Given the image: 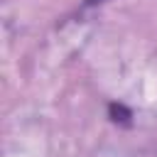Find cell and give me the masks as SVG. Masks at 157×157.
I'll use <instances>...</instances> for the list:
<instances>
[{
  "mask_svg": "<svg viewBox=\"0 0 157 157\" xmlns=\"http://www.w3.org/2000/svg\"><path fill=\"white\" fill-rule=\"evenodd\" d=\"M108 115L113 123H120V125H132V110L123 103H110L108 105Z\"/></svg>",
  "mask_w": 157,
  "mask_h": 157,
  "instance_id": "6da1fadb",
  "label": "cell"
},
{
  "mask_svg": "<svg viewBox=\"0 0 157 157\" xmlns=\"http://www.w3.org/2000/svg\"><path fill=\"white\" fill-rule=\"evenodd\" d=\"M101 2H105V0H86V7H93V5H101Z\"/></svg>",
  "mask_w": 157,
  "mask_h": 157,
  "instance_id": "7a4b0ae2",
  "label": "cell"
}]
</instances>
